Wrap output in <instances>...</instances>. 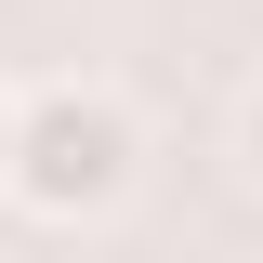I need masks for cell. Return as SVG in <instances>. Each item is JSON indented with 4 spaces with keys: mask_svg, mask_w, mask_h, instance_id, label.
Returning a JSON list of instances; mask_svg holds the SVG:
<instances>
[{
    "mask_svg": "<svg viewBox=\"0 0 263 263\" xmlns=\"http://www.w3.org/2000/svg\"><path fill=\"white\" fill-rule=\"evenodd\" d=\"M145 171V119H132L105 79H40L13 92V171L0 197L27 211V224H105Z\"/></svg>",
    "mask_w": 263,
    "mask_h": 263,
    "instance_id": "6da1fadb",
    "label": "cell"
},
{
    "mask_svg": "<svg viewBox=\"0 0 263 263\" xmlns=\"http://www.w3.org/2000/svg\"><path fill=\"white\" fill-rule=\"evenodd\" d=\"M237 171H250V184H263V79H250V92H237Z\"/></svg>",
    "mask_w": 263,
    "mask_h": 263,
    "instance_id": "7a4b0ae2",
    "label": "cell"
},
{
    "mask_svg": "<svg viewBox=\"0 0 263 263\" xmlns=\"http://www.w3.org/2000/svg\"><path fill=\"white\" fill-rule=\"evenodd\" d=\"M0 171H13V79H0Z\"/></svg>",
    "mask_w": 263,
    "mask_h": 263,
    "instance_id": "3957f363",
    "label": "cell"
}]
</instances>
